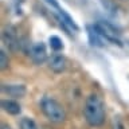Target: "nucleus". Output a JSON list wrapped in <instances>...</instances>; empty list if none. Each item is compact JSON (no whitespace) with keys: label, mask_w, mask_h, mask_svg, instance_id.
Returning <instances> with one entry per match:
<instances>
[{"label":"nucleus","mask_w":129,"mask_h":129,"mask_svg":"<svg viewBox=\"0 0 129 129\" xmlns=\"http://www.w3.org/2000/svg\"><path fill=\"white\" fill-rule=\"evenodd\" d=\"M42 112L44 113V116L47 117L51 122H63L66 120V112H64V108L60 105L56 100L50 98V97H44L42 100Z\"/></svg>","instance_id":"2"},{"label":"nucleus","mask_w":129,"mask_h":129,"mask_svg":"<svg viewBox=\"0 0 129 129\" xmlns=\"http://www.w3.org/2000/svg\"><path fill=\"white\" fill-rule=\"evenodd\" d=\"M47 64L54 73H62L66 69V58L62 54H52L47 59Z\"/></svg>","instance_id":"6"},{"label":"nucleus","mask_w":129,"mask_h":129,"mask_svg":"<svg viewBox=\"0 0 129 129\" xmlns=\"http://www.w3.org/2000/svg\"><path fill=\"white\" fill-rule=\"evenodd\" d=\"M95 30L100 32V35L102 36V38H105L106 40H109V42H113V43H117V44H120L121 46V42L118 40V30L117 28H114L112 26V24H109L108 22H100L95 24Z\"/></svg>","instance_id":"3"},{"label":"nucleus","mask_w":129,"mask_h":129,"mask_svg":"<svg viewBox=\"0 0 129 129\" xmlns=\"http://www.w3.org/2000/svg\"><path fill=\"white\" fill-rule=\"evenodd\" d=\"M30 55H31V59L34 60V63L42 64L44 60L47 59V51H46V46H44V43H42V42L35 43L34 46L31 47Z\"/></svg>","instance_id":"5"},{"label":"nucleus","mask_w":129,"mask_h":129,"mask_svg":"<svg viewBox=\"0 0 129 129\" xmlns=\"http://www.w3.org/2000/svg\"><path fill=\"white\" fill-rule=\"evenodd\" d=\"M87 35H89V40H90L91 46H102V36L100 35V32L95 30L94 26H89L87 27Z\"/></svg>","instance_id":"9"},{"label":"nucleus","mask_w":129,"mask_h":129,"mask_svg":"<svg viewBox=\"0 0 129 129\" xmlns=\"http://www.w3.org/2000/svg\"><path fill=\"white\" fill-rule=\"evenodd\" d=\"M20 129H38V126H36V124L31 118L24 117L20 121Z\"/></svg>","instance_id":"11"},{"label":"nucleus","mask_w":129,"mask_h":129,"mask_svg":"<svg viewBox=\"0 0 129 129\" xmlns=\"http://www.w3.org/2000/svg\"><path fill=\"white\" fill-rule=\"evenodd\" d=\"M2 108L4 112H7L8 114H12V116H16L20 113V105L14 100H3Z\"/></svg>","instance_id":"8"},{"label":"nucleus","mask_w":129,"mask_h":129,"mask_svg":"<svg viewBox=\"0 0 129 129\" xmlns=\"http://www.w3.org/2000/svg\"><path fill=\"white\" fill-rule=\"evenodd\" d=\"M2 39H3V43L6 44L11 51H16V50H18L19 40H18V35H16V30L12 26H7L3 30Z\"/></svg>","instance_id":"4"},{"label":"nucleus","mask_w":129,"mask_h":129,"mask_svg":"<svg viewBox=\"0 0 129 129\" xmlns=\"http://www.w3.org/2000/svg\"><path fill=\"white\" fill-rule=\"evenodd\" d=\"M46 2L50 4V6H52L55 8V10H58V11H60V7H59V4L56 3V0H46Z\"/></svg>","instance_id":"14"},{"label":"nucleus","mask_w":129,"mask_h":129,"mask_svg":"<svg viewBox=\"0 0 129 129\" xmlns=\"http://www.w3.org/2000/svg\"><path fill=\"white\" fill-rule=\"evenodd\" d=\"M112 129H125L124 124H122V120L120 118V116H114V117H113Z\"/></svg>","instance_id":"13"},{"label":"nucleus","mask_w":129,"mask_h":129,"mask_svg":"<svg viewBox=\"0 0 129 129\" xmlns=\"http://www.w3.org/2000/svg\"><path fill=\"white\" fill-rule=\"evenodd\" d=\"M8 64H10V59H8V56L4 52V50H2L0 51V69L4 70V69L8 67Z\"/></svg>","instance_id":"12"},{"label":"nucleus","mask_w":129,"mask_h":129,"mask_svg":"<svg viewBox=\"0 0 129 129\" xmlns=\"http://www.w3.org/2000/svg\"><path fill=\"white\" fill-rule=\"evenodd\" d=\"M2 129H11V126H10V125H7V124H3L2 125Z\"/></svg>","instance_id":"15"},{"label":"nucleus","mask_w":129,"mask_h":129,"mask_svg":"<svg viewBox=\"0 0 129 129\" xmlns=\"http://www.w3.org/2000/svg\"><path fill=\"white\" fill-rule=\"evenodd\" d=\"M85 120L90 126H101L105 121V105L100 95L90 94L86 98L83 108Z\"/></svg>","instance_id":"1"},{"label":"nucleus","mask_w":129,"mask_h":129,"mask_svg":"<svg viewBox=\"0 0 129 129\" xmlns=\"http://www.w3.org/2000/svg\"><path fill=\"white\" fill-rule=\"evenodd\" d=\"M48 43H50V47H51L54 51H59V50H62V47H63L62 40H60L58 36H55V35L50 36V39H48Z\"/></svg>","instance_id":"10"},{"label":"nucleus","mask_w":129,"mask_h":129,"mask_svg":"<svg viewBox=\"0 0 129 129\" xmlns=\"http://www.w3.org/2000/svg\"><path fill=\"white\" fill-rule=\"evenodd\" d=\"M2 91L14 98H22L26 95L27 90L26 86H23V85H2Z\"/></svg>","instance_id":"7"}]
</instances>
